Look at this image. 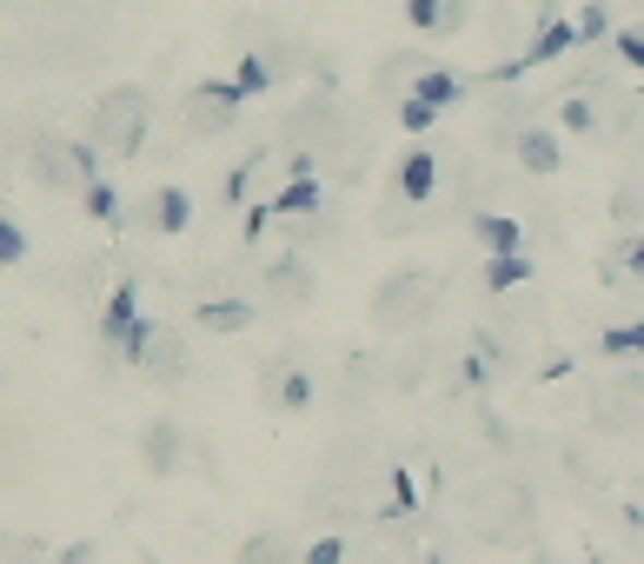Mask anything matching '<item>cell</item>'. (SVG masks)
Segmentation results:
<instances>
[{"instance_id":"6da1fadb","label":"cell","mask_w":644,"mask_h":564,"mask_svg":"<svg viewBox=\"0 0 644 564\" xmlns=\"http://www.w3.org/2000/svg\"><path fill=\"white\" fill-rule=\"evenodd\" d=\"M146 120H153L146 87H107V94L94 100L87 140H94L107 159H140V146H146Z\"/></svg>"},{"instance_id":"7a4b0ae2","label":"cell","mask_w":644,"mask_h":564,"mask_svg":"<svg viewBox=\"0 0 644 564\" xmlns=\"http://www.w3.org/2000/svg\"><path fill=\"white\" fill-rule=\"evenodd\" d=\"M153 326H159V319H140V279H120V286L107 292V305H100V346H107L120 365L140 372Z\"/></svg>"},{"instance_id":"3957f363","label":"cell","mask_w":644,"mask_h":564,"mask_svg":"<svg viewBox=\"0 0 644 564\" xmlns=\"http://www.w3.org/2000/svg\"><path fill=\"white\" fill-rule=\"evenodd\" d=\"M432 312V279L426 273H392L379 292H372V326L379 333H406Z\"/></svg>"},{"instance_id":"277c9868","label":"cell","mask_w":644,"mask_h":564,"mask_svg":"<svg viewBox=\"0 0 644 564\" xmlns=\"http://www.w3.org/2000/svg\"><path fill=\"white\" fill-rule=\"evenodd\" d=\"M239 113H247V87H239V80H193V87H187V133L213 140Z\"/></svg>"},{"instance_id":"5b68a950","label":"cell","mask_w":644,"mask_h":564,"mask_svg":"<svg viewBox=\"0 0 644 564\" xmlns=\"http://www.w3.org/2000/svg\"><path fill=\"white\" fill-rule=\"evenodd\" d=\"M572 47H585V40H579V21H565V14H551V8H545V21H538L532 47H525L518 60L492 67V80H518V73H532V67H551V60H565Z\"/></svg>"},{"instance_id":"8992f818","label":"cell","mask_w":644,"mask_h":564,"mask_svg":"<svg viewBox=\"0 0 644 564\" xmlns=\"http://www.w3.org/2000/svg\"><path fill=\"white\" fill-rule=\"evenodd\" d=\"M472 525H478V538H525L532 505H525L518 485H492V492L472 499Z\"/></svg>"},{"instance_id":"52a82bcc","label":"cell","mask_w":644,"mask_h":564,"mask_svg":"<svg viewBox=\"0 0 644 564\" xmlns=\"http://www.w3.org/2000/svg\"><path fill=\"white\" fill-rule=\"evenodd\" d=\"M286 73H293L286 47H247V53L232 60V80L247 87V100H266V94H279V87H286Z\"/></svg>"},{"instance_id":"ba28073f","label":"cell","mask_w":644,"mask_h":564,"mask_svg":"<svg viewBox=\"0 0 644 564\" xmlns=\"http://www.w3.org/2000/svg\"><path fill=\"white\" fill-rule=\"evenodd\" d=\"M140 226L159 232V239H180V232L193 226V193L174 187V180H167V187H153V193L140 200Z\"/></svg>"},{"instance_id":"9c48e42d","label":"cell","mask_w":644,"mask_h":564,"mask_svg":"<svg viewBox=\"0 0 644 564\" xmlns=\"http://www.w3.org/2000/svg\"><path fill=\"white\" fill-rule=\"evenodd\" d=\"M392 193L406 200V206H426L439 193V153L432 146H406L398 153V167H392Z\"/></svg>"},{"instance_id":"30bf717a","label":"cell","mask_w":644,"mask_h":564,"mask_svg":"<svg viewBox=\"0 0 644 564\" xmlns=\"http://www.w3.org/2000/svg\"><path fill=\"white\" fill-rule=\"evenodd\" d=\"M472 21V0H406V27L426 40H452Z\"/></svg>"},{"instance_id":"8fae6325","label":"cell","mask_w":644,"mask_h":564,"mask_svg":"<svg viewBox=\"0 0 644 564\" xmlns=\"http://www.w3.org/2000/svg\"><path fill=\"white\" fill-rule=\"evenodd\" d=\"M512 159L532 180H551L558 167H565V140H558L551 127H525V133H512Z\"/></svg>"},{"instance_id":"7c38bea8","label":"cell","mask_w":644,"mask_h":564,"mask_svg":"<svg viewBox=\"0 0 644 564\" xmlns=\"http://www.w3.org/2000/svg\"><path fill=\"white\" fill-rule=\"evenodd\" d=\"M140 458H146V471H153V478H174V471H180V458H187L180 425H174V419H146V432H140Z\"/></svg>"},{"instance_id":"4fadbf2b","label":"cell","mask_w":644,"mask_h":564,"mask_svg":"<svg viewBox=\"0 0 644 564\" xmlns=\"http://www.w3.org/2000/svg\"><path fill=\"white\" fill-rule=\"evenodd\" d=\"M266 406L273 412H306L312 406V372L306 365H266Z\"/></svg>"},{"instance_id":"5bb4252c","label":"cell","mask_w":644,"mask_h":564,"mask_svg":"<svg viewBox=\"0 0 644 564\" xmlns=\"http://www.w3.org/2000/svg\"><path fill=\"white\" fill-rule=\"evenodd\" d=\"M312 286H319V279H312V266H306V260H293V253L266 266V299H273V305H306V299H312Z\"/></svg>"},{"instance_id":"9a60e30c","label":"cell","mask_w":644,"mask_h":564,"mask_svg":"<svg viewBox=\"0 0 644 564\" xmlns=\"http://www.w3.org/2000/svg\"><path fill=\"white\" fill-rule=\"evenodd\" d=\"M406 94H419V100H432L439 113H452V107L472 94V80H465V73H452V67H419Z\"/></svg>"},{"instance_id":"2e32d148","label":"cell","mask_w":644,"mask_h":564,"mask_svg":"<svg viewBox=\"0 0 644 564\" xmlns=\"http://www.w3.org/2000/svg\"><path fill=\"white\" fill-rule=\"evenodd\" d=\"M140 372H153L159 385H174V379L187 372V339H180L174 326H153V339H146V359H140Z\"/></svg>"},{"instance_id":"e0dca14e","label":"cell","mask_w":644,"mask_h":564,"mask_svg":"<svg viewBox=\"0 0 644 564\" xmlns=\"http://www.w3.org/2000/svg\"><path fill=\"white\" fill-rule=\"evenodd\" d=\"M193 326H200V333H219V339H226V333H247V326H253V299H239V292H232V299H200V305H193Z\"/></svg>"},{"instance_id":"ac0fdd59","label":"cell","mask_w":644,"mask_h":564,"mask_svg":"<svg viewBox=\"0 0 644 564\" xmlns=\"http://www.w3.org/2000/svg\"><path fill=\"white\" fill-rule=\"evenodd\" d=\"M472 239L486 253H525V226L512 213H472Z\"/></svg>"},{"instance_id":"d6986e66","label":"cell","mask_w":644,"mask_h":564,"mask_svg":"<svg viewBox=\"0 0 644 564\" xmlns=\"http://www.w3.org/2000/svg\"><path fill=\"white\" fill-rule=\"evenodd\" d=\"M80 213H87L94 226H127V219H133L114 180H87V187H80Z\"/></svg>"},{"instance_id":"ffe728a7","label":"cell","mask_w":644,"mask_h":564,"mask_svg":"<svg viewBox=\"0 0 644 564\" xmlns=\"http://www.w3.org/2000/svg\"><path fill=\"white\" fill-rule=\"evenodd\" d=\"M273 213H279V219H312V213H326V187H319V180H286V187L273 193Z\"/></svg>"},{"instance_id":"44dd1931","label":"cell","mask_w":644,"mask_h":564,"mask_svg":"<svg viewBox=\"0 0 644 564\" xmlns=\"http://www.w3.org/2000/svg\"><path fill=\"white\" fill-rule=\"evenodd\" d=\"M532 273H538V266H532V253H492L478 279H486V292H512V286H525Z\"/></svg>"},{"instance_id":"7402d4cb","label":"cell","mask_w":644,"mask_h":564,"mask_svg":"<svg viewBox=\"0 0 644 564\" xmlns=\"http://www.w3.org/2000/svg\"><path fill=\"white\" fill-rule=\"evenodd\" d=\"M598 359H644V319L605 326V333H598Z\"/></svg>"},{"instance_id":"603a6c76","label":"cell","mask_w":644,"mask_h":564,"mask_svg":"<svg viewBox=\"0 0 644 564\" xmlns=\"http://www.w3.org/2000/svg\"><path fill=\"white\" fill-rule=\"evenodd\" d=\"M232 564H299V557H293V544L279 531H253L247 544L232 551Z\"/></svg>"},{"instance_id":"cb8c5ba5","label":"cell","mask_w":644,"mask_h":564,"mask_svg":"<svg viewBox=\"0 0 644 564\" xmlns=\"http://www.w3.org/2000/svg\"><path fill=\"white\" fill-rule=\"evenodd\" d=\"M34 260V239H27V226L14 219V213H0V273L8 266H27Z\"/></svg>"},{"instance_id":"d4e9b609","label":"cell","mask_w":644,"mask_h":564,"mask_svg":"<svg viewBox=\"0 0 644 564\" xmlns=\"http://www.w3.org/2000/svg\"><path fill=\"white\" fill-rule=\"evenodd\" d=\"M260 159H266V153L239 159V167H232V173L219 180V206H226V213H232V206H247V193H253V173H260Z\"/></svg>"},{"instance_id":"484cf974","label":"cell","mask_w":644,"mask_h":564,"mask_svg":"<svg viewBox=\"0 0 644 564\" xmlns=\"http://www.w3.org/2000/svg\"><path fill=\"white\" fill-rule=\"evenodd\" d=\"M439 120H445V113H439L432 100H419V94H406V100H398V127H406L413 140H419V133H432Z\"/></svg>"},{"instance_id":"4316f807","label":"cell","mask_w":644,"mask_h":564,"mask_svg":"<svg viewBox=\"0 0 644 564\" xmlns=\"http://www.w3.org/2000/svg\"><path fill=\"white\" fill-rule=\"evenodd\" d=\"M558 127H565V133H598V107L585 94H572L565 107H558Z\"/></svg>"},{"instance_id":"83f0119b","label":"cell","mask_w":644,"mask_h":564,"mask_svg":"<svg viewBox=\"0 0 644 564\" xmlns=\"http://www.w3.org/2000/svg\"><path fill=\"white\" fill-rule=\"evenodd\" d=\"M611 47H618V60L644 80V27H618V34H611Z\"/></svg>"},{"instance_id":"f1b7e54d","label":"cell","mask_w":644,"mask_h":564,"mask_svg":"<svg viewBox=\"0 0 644 564\" xmlns=\"http://www.w3.org/2000/svg\"><path fill=\"white\" fill-rule=\"evenodd\" d=\"M299 564H346V538H339V531H319Z\"/></svg>"},{"instance_id":"f546056e","label":"cell","mask_w":644,"mask_h":564,"mask_svg":"<svg viewBox=\"0 0 644 564\" xmlns=\"http://www.w3.org/2000/svg\"><path fill=\"white\" fill-rule=\"evenodd\" d=\"M605 34H618V27H611V14H605V0H585V14H579V40L592 47V40H605Z\"/></svg>"},{"instance_id":"4dcf8cb0","label":"cell","mask_w":644,"mask_h":564,"mask_svg":"<svg viewBox=\"0 0 644 564\" xmlns=\"http://www.w3.org/2000/svg\"><path fill=\"white\" fill-rule=\"evenodd\" d=\"M279 213H273V200H260V206H247V226H239V239H247V247H253V239H266V226H273Z\"/></svg>"},{"instance_id":"1f68e13d","label":"cell","mask_w":644,"mask_h":564,"mask_svg":"<svg viewBox=\"0 0 644 564\" xmlns=\"http://www.w3.org/2000/svg\"><path fill=\"white\" fill-rule=\"evenodd\" d=\"M392 505L413 512V478H406V471H392Z\"/></svg>"},{"instance_id":"d6a6232c","label":"cell","mask_w":644,"mask_h":564,"mask_svg":"<svg viewBox=\"0 0 644 564\" xmlns=\"http://www.w3.org/2000/svg\"><path fill=\"white\" fill-rule=\"evenodd\" d=\"M624 273L644 279V239H631V247H624Z\"/></svg>"},{"instance_id":"836d02e7","label":"cell","mask_w":644,"mask_h":564,"mask_svg":"<svg viewBox=\"0 0 644 564\" xmlns=\"http://www.w3.org/2000/svg\"><path fill=\"white\" fill-rule=\"evenodd\" d=\"M53 564H94V544H67V551H60Z\"/></svg>"}]
</instances>
